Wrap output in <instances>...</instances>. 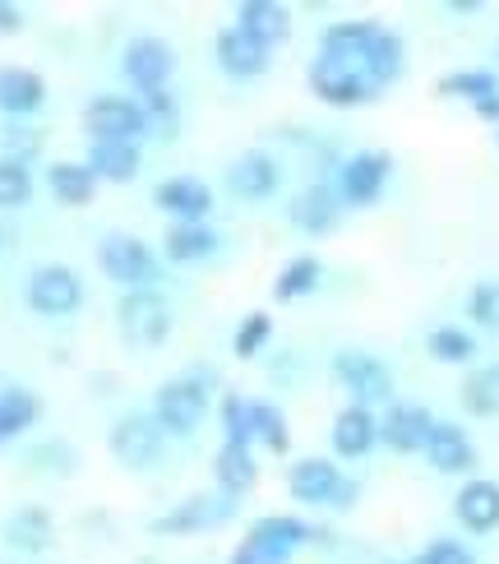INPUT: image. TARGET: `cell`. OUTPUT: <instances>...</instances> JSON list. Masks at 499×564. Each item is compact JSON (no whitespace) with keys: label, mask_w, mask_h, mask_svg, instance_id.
Wrapping results in <instances>:
<instances>
[{"label":"cell","mask_w":499,"mask_h":564,"mask_svg":"<svg viewBox=\"0 0 499 564\" xmlns=\"http://www.w3.org/2000/svg\"><path fill=\"white\" fill-rule=\"evenodd\" d=\"M319 278H324V264L315 260V254H296V260H288V269L278 273L273 296L278 301H301V296H311L319 288Z\"/></svg>","instance_id":"obj_32"},{"label":"cell","mask_w":499,"mask_h":564,"mask_svg":"<svg viewBox=\"0 0 499 564\" xmlns=\"http://www.w3.org/2000/svg\"><path fill=\"white\" fill-rule=\"evenodd\" d=\"M333 380H338L356 408H375V403H389L393 398V375L389 366L370 357V351H356V347H343L333 357Z\"/></svg>","instance_id":"obj_4"},{"label":"cell","mask_w":499,"mask_h":564,"mask_svg":"<svg viewBox=\"0 0 499 564\" xmlns=\"http://www.w3.org/2000/svg\"><path fill=\"white\" fill-rule=\"evenodd\" d=\"M389 172H393V158L384 149H366V153H351L338 172V199L351 204V208H370L389 185Z\"/></svg>","instance_id":"obj_8"},{"label":"cell","mask_w":499,"mask_h":564,"mask_svg":"<svg viewBox=\"0 0 499 564\" xmlns=\"http://www.w3.org/2000/svg\"><path fill=\"white\" fill-rule=\"evenodd\" d=\"M425 347H431V357L444 361V366H463V361L477 357V338H471L467 328H458V324H440V328H431Z\"/></svg>","instance_id":"obj_33"},{"label":"cell","mask_w":499,"mask_h":564,"mask_svg":"<svg viewBox=\"0 0 499 564\" xmlns=\"http://www.w3.org/2000/svg\"><path fill=\"white\" fill-rule=\"evenodd\" d=\"M46 102V79L29 65H0V111L33 116Z\"/></svg>","instance_id":"obj_22"},{"label":"cell","mask_w":499,"mask_h":564,"mask_svg":"<svg viewBox=\"0 0 499 564\" xmlns=\"http://www.w3.org/2000/svg\"><path fill=\"white\" fill-rule=\"evenodd\" d=\"M250 440L264 444L269 454H288L292 449V431L288 416H282L278 403H264V398H250Z\"/></svg>","instance_id":"obj_29"},{"label":"cell","mask_w":499,"mask_h":564,"mask_svg":"<svg viewBox=\"0 0 499 564\" xmlns=\"http://www.w3.org/2000/svg\"><path fill=\"white\" fill-rule=\"evenodd\" d=\"M153 204L162 214H172L176 223H204L213 214V191L199 176H166V181H158Z\"/></svg>","instance_id":"obj_13"},{"label":"cell","mask_w":499,"mask_h":564,"mask_svg":"<svg viewBox=\"0 0 499 564\" xmlns=\"http://www.w3.org/2000/svg\"><path fill=\"white\" fill-rule=\"evenodd\" d=\"M435 431V416L416 403H393L389 416L379 421V440L398 454H425V440Z\"/></svg>","instance_id":"obj_15"},{"label":"cell","mask_w":499,"mask_h":564,"mask_svg":"<svg viewBox=\"0 0 499 564\" xmlns=\"http://www.w3.org/2000/svg\"><path fill=\"white\" fill-rule=\"evenodd\" d=\"M278 162L269 158V153H259V149H250V153H241L227 167V185H231V195H241V199H269L273 191H278Z\"/></svg>","instance_id":"obj_20"},{"label":"cell","mask_w":499,"mask_h":564,"mask_svg":"<svg viewBox=\"0 0 499 564\" xmlns=\"http://www.w3.org/2000/svg\"><path fill=\"white\" fill-rule=\"evenodd\" d=\"M208 416V384L199 375H181V380H166L153 398V421L162 426V435H195L199 421Z\"/></svg>","instance_id":"obj_3"},{"label":"cell","mask_w":499,"mask_h":564,"mask_svg":"<svg viewBox=\"0 0 499 564\" xmlns=\"http://www.w3.org/2000/svg\"><path fill=\"white\" fill-rule=\"evenodd\" d=\"M375 440H379V421L370 408L347 403L333 416V449H338V458H366L375 449Z\"/></svg>","instance_id":"obj_23"},{"label":"cell","mask_w":499,"mask_h":564,"mask_svg":"<svg viewBox=\"0 0 499 564\" xmlns=\"http://www.w3.org/2000/svg\"><path fill=\"white\" fill-rule=\"evenodd\" d=\"M139 111H144L149 130H153V134H162V139H172V134L181 130V107H176V98H172L166 88H149V93H139Z\"/></svg>","instance_id":"obj_36"},{"label":"cell","mask_w":499,"mask_h":564,"mask_svg":"<svg viewBox=\"0 0 499 564\" xmlns=\"http://www.w3.org/2000/svg\"><path fill=\"white\" fill-rule=\"evenodd\" d=\"M440 93L444 98H463V102H486L499 93V79L490 75V69H454V75H444L440 79Z\"/></svg>","instance_id":"obj_35"},{"label":"cell","mask_w":499,"mask_h":564,"mask_svg":"<svg viewBox=\"0 0 499 564\" xmlns=\"http://www.w3.org/2000/svg\"><path fill=\"white\" fill-rule=\"evenodd\" d=\"M84 130L93 144H102V139L134 144V139L149 130V121H144V111H139V102H130V98H93L84 107Z\"/></svg>","instance_id":"obj_11"},{"label":"cell","mask_w":499,"mask_h":564,"mask_svg":"<svg viewBox=\"0 0 499 564\" xmlns=\"http://www.w3.org/2000/svg\"><path fill=\"white\" fill-rule=\"evenodd\" d=\"M384 33V23L375 19H338L328 23L319 37V56H338V61H366V52L375 46V37Z\"/></svg>","instance_id":"obj_21"},{"label":"cell","mask_w":499,"mask_h":564,"mask_svg":"<svg viewBox=\"0 0 499 564\" xmlns=\"http://www.w3.org/2000/svg\"><path fill=\"white\" fill-rule=\"evenodd\" d=\"M471 111H477L481 121H499V93H495V98H486V102H477Z\"/></svg>","instance_id":"obj_47"},{"label":"cell","mask_w":499,"mask_h":564,"mask_svg":"<svg viewBox=\"0 0 499 564\" xmlns=\"http://www.w3.org/2000/svg\"><path fill=\"white\" fill-rule=\"evenodd\" d=\"M98 264L111 282H121L126 292L134 288H153L158 282V260L153 250L139 241V237H126V231H111V237L98 246Z\"/></svg>","instance_id":"obj_7"},{"label":"cell","mask_w":499,"mask_h":564,"mask_svg":"<svg viewBox=\"0 0 499 564\" xmlns=\"http://www.w3.org/2000/svg\"><path fill=\"white\" fill-rule=\"evenodd\" d=\"M425 458H431L435 473L458 477V473L477 467V444H471V435L463 426H454V421H435L431 440H425Z\"/></svg>","instance_id":"obj_16"},{"label":"cell","mask_w":499,"mask_h":564,"mask_svg":"<svg viewBox=\"0 0 499 564\" xmlns=\"http://www.w3.org/2000/svg\"><path fill=\"white\" fill-rule=\"evenodd\" d=\"M454 513L467 532H495L499 528V481L490 477H471L458 496H454Z\"/></svg>","instance_id":"obj_19"},{"label":"cell","mask_w":499,"mask_h":564,"mask_svg":"<svg viewBox=\"0 0 499 564\" xmlns=\"http://www.w3.org/2000/svg\"><path fill=\"white\" fill-rule=\"evenodd\" d=\"M463 408L471 416H499V366H481V370L467 375Z\"/></svg>","instance_id":"obj_34"},{"label":"cell","mask_w":499,"mask_h":564,"mask_svg":"<svg viewBox=\"0 0 499 564\" xmlns=\"http://www.w3.org/2000/svg\"><path fill=\"white\" fill-rule=\"evenodd\" d=\"M52 536H56L52 513H46L42 505H23V509H14L10 519H6V542H10L14 551L42 555L46 546H52Z\"/></svg>","instance_id":"obj_26"},{"label":"cell","mask_w":499,"mask_h":564,"mask_svg":"<svg viewBox=\"0 0 499 564\" xmlns=\"http://www.w3.org/2000/svg\"><path fill=\"white\" fill-rule=\"evenodd\" d=\"M213 56H218V65L227 69L231 79H259L269 69V46L264 42H254L250 33H241L231 23V29H223L218 37H213Z\"/></svg>","instance_id":"obj_14"},{"label":"cell","mask_w":499,"mask_h":564,"mask_svg":"<svg viewBox=\"0 0 499 564\" xmlns=\"http://www.w3.org/2000/svg\"><path fill=\"white\" fill-rule=\"evenodd\" d=\"M88 172L98 181H111V185H126L139 176V144H116V139H102V144L88 149Z\"/></svg>","instance_id":"obj_28"},{"label":"cell","mask_w":499,"mask_h":564,"mask_svg":"<svg viewBox=\"0 0 499 564\" xmlns=\"http://www.w3.org/2000/svg\"><path fill=\"white\" fill-rule=\"evenodd\" d=\"M236 29L250 33L254 42H264L273 52L278 42L292 37V10L278 6V0H241V6H236Z\"/></svg>","instance_id":"obj_18"},{"label":"cell","mask_w":499,"mask_h":564,"mask_svg":"<svg viewBox=\"0 0 499 564\" xmlns=\"http://www.w3.org/2000/svg\"><path fill=\"white\" fill-rule=\"evenodd\" d=\"M254 532H264V536H273V542L292 546V551H301L305 542H315V536H319L305 519H296V513H264V519L254 523Z\"/></svg>","instance_id":"obj_37"},{"label":"cell","mask_w":499,"mask_h":564,"mask_svg":"<svg viewBox=\"0 0 499 564\" xmlns=\"http://www.w3.org/2000/svg\"><path fill=\"white\" fill-rule=\"evenodd\" d=\"M273 338V319L264 315V311H250L241 324H236V338H231V351L241 361H250V357H259L264 351V343Z\"/></svg>","instance_id":"obj_39"},{"label":"cell","mask_w":499,"mask_h":564,"mask_svg":"<svg viewBox=\"0 0 499 564\" xmlns=\"http://www.w3.org/2000/svg\"><path fill=\"white\" fill-rule=\"evenodd\" d=\"M292 555H296L292 546H282V542H273V536H264V532L250 528V536L231 551L227 564H292Z\"/></svg>","instance_id":"obj_38"},{"label":"cell","mask_w":499,"mask_h":564,"mask_svg":"<svg viewBox=\"0 0 499 564\" xmlns=\"http://www.w3.org/2000/svg\"><path fill=\"white\" fill-rule=\"evenodd\" d=\"M384 564H402V560H384ZM412 564H416V560H412Z\"/></svg>","instance_id":"obj_48"},{"label":"cell","mask_w":499,"mask_h":564,"mask_svg":"<svg viewBox=\"0 0 499 564\" xmlns=\"http://www.w3.org/2000/svg\"><path fill=\"white\" fill-rule=\"evenodd\" d=\"M6 149H10V162H23V167H29V158L42 149V134L37 130H6Z\"/></svg>","instance_id":"obj_44"},{"label":"cell","mask_w":499,"mask_h":564,"mask_svg":"<svg viewBox=\"0 0 499 564\" xmlns=\"http://www.w3.org/2000/svg\"><path fill=\"white\" fill-rule=\"evenodd\" d=\"M236 513V496H208V490H199V496H185L176 500L166 513H158L153 519V532L158 536H195V532H208V528H218L227 523Z\"/></svg>","instance_id":"obj_6"},{"label":"cell","mask_w":499,"mask_h":564,"mask_svg":"<svg viewBox=\"0 0 499 564\" xmlns=\"http://www.w3.org/2000/svg\"><path fill=\"white\" fill-rule=\"evenodd\" d=\"M288 490L301 505H333V509H347L356 500V481L343 477L338 463L328 458H301L292 463L288 473Z\"/></svg>","instance_id":"obj_5"},{"label":"cell","mask_w":499,"mask_h":564,"mask_svg":"<svg viewBox=\"0 0 499 564\" xmlns=\"http://www.w3.org/2000/svg\"><path fill=\"white\" fill-rule=\"evenodd\" d=\"M33 199V172L23 162L0 158V208H23Z\"/></svg>","instance_id":"obj_40"},{"label":"cell","mask_w":499,"mask_h":564,"mask_svg":"<svg viewBox=\"0 0 499 564\" xmlns=\"http://www.w3.org/2000/svg\"><path fill=\"white\" fill-rule=\"evenodd\" d=\"M402 65H408V52H402V37L384 29V33L375 37L370 52H366V75L375 79V88H379V93H384V88L402 75Z\"/></svg>","instance_id":"obj_31"},{"label":"cell","mask_w":499,"mask_h":564,"mask_svg":"<svg viewBox=\"0 0 499 564\" xmlns=\"http://www.w3.org/2000/svg\"><path fill=\"white\" fill-rule=\"evenodd\" d=\"M467 315H471V324H481V328H490V334H499V278H486V282L471 288Z\"/></svg>","instance_id":"obj_41"},{"label":"cell","mask_w":499,"mask_h":564,"mask_svg":"<svg viewBox=\"0 0 499 564\" xmlns=\"http://www.w3.org/2000/svg\"><path fill=\"white\" fill-rule=\"evenodd\" d=\"M213 481H218L223 496H241L259 481V463H254V449L250 444H227L213 454Z\"/></svg>","instance_id":"obj_24"},{"label":"cell","mask_w":499,"mask_h":564,"mask_svg":"<svg viewBox=\"0 0 499 564\" xmlns=\"http://www.w3.org/2000/svg\"><path fill=\"white\" fill-rule=\"evenodd\" d=\"M162 426L153 421V412H130L111 426V458L121 467H134V473H144V467H153L162 458Z\"/></svg>","instance_id":"obj_9"},{"label":"cell","mask_w":499,"mask_h":564,"mask_svg":"<svg viewBox=\"0 0 499 564\" xmlns=\"http://www.w3.org/2000/svg\"><path fill=\"white\" fill-rule=\"evenodd\" d=\"M218 412H223L227 444H254V440H250V398H241V393H223Z\"/></svg>","instance_id":"obj_42"},{"label":"cell","mask_w":499,"mask_h":564,"mask_svg":"<svg viewBox=\"0 0 499 564\" xmlns=\"http://www.w3.org/2000/svg\"><path fill=\"white\" fill-rule=\"evenodd\" d=\"M444 10H454V14H481V10H486V0H448Z\"/></svg>","instance_id":"obj_46"},{"label":"cell","mask_w":499,"mask_h":564,"mask_svg":"<svg viewBox=\"0 0 499 564\" xmlns=\"http://www.w3.org/2000/svg\"><path fill=\"white\" fill-rule=\"evenodd\" d=\"M116 324H121V338L130 347H162L172 334V301L158 288H134L116 305Z\"/></svg>","instance_id":"obj_2"},{"label":"cell","mask_w":499,"mask_h":564,"mask_svg":"<svg viewBox=\"0 0 499 564\" xmlns=\"http://www.w3.org/2000/svg\"><path fill=\"white\" fill-rule=\"evenodd\" d=\"M416 564H477V555L463 542H454V536H435V542L416 555Z\"/></svg>","instance_id":"obj_43"},{"label":"cell","mask_w":499,"mask_h":564,"mask_svg":"<svg viewBox=\"0 0 499 564\" xmlns=\"http://www.w3.org/2000/svg\"><path fill=\"white\" fill-rule=\"evenodd\" d=\"M338 214H343V199H338V191L333 185H305V191L288 204V218H292V227H301V231H311V237H324V231H333L338 227Z\"/></svg>","instance_id":"obj_17"},{"label":"cell","mask_w":499,"mask_h":564,"mask_svg":"<svg viewBox=\"0 0 499 564\" xmlns=\"http://www.w3.org/2000/svg\"><path fill=\"white\" fill-rule=\"evenodd\" d=\"M162 250H166L172 264H199L218 250V231H213L208 223H172L166 237H162Z\"/></svg>","instance_id":"obj_25"},{"label":"cell","mask_w":499,"mask_h":564,"mask_svg":"<svg viewBox=\"0 0 499 564\" xmlns=\"http://www.w3.org/2000/svg\"><path fill=\"white\" fill-rule=\"evenodd\" d=\"M46 185H52L56 204H65V208H84L98 195V176L88 172V162H52V167H46Z\"/></svg>","instance_id":"obj_27"},{"label":"cell","mask_w":499,"mask_h":564,"mask_svg":"<svg viewBox=\"0 0 499 564\" xmlns=\"http://www.w3.org/2000/svg\"><path fill=\"white\" fill-rule=\"evenodd\" d=\"M29 305L37 315L56 319V315H75L84 305V282L75 269L65 264H42L29 273Z\"/></svg>","instance_id":"obj_10"},{"label":"cell","mask_w":499,"mask_h":564,"mask_svg":"<svg viewBox=\"0 0 499 564\" xmlns=\"http://www.w3.org/2000/svg\"><path fill=\"white\" fill-rule=\"evenodd\" d=\"M23 29V10L10 6V0H0V33H19Z\"/></svg>","instance_id":"obj_45"},{"label":"cell","mask_w":499,"mask_h":564,"mask_svg":"<svg viewBox=\"0 0 499 564\" xmlns=\"http://www.w3.org/2000/svg\"><path fill=\"white\" fill-rule=\"evenodd\" d=\"M37 416H42L37 393L19 389V384L0 389V444H6V440H14V435H23V431H29Z\"/></svg>","instance_id":"obj_30"},{"label":"cell","mask_w":499,"mask_h":564,"mask_svg":"<svg viewBox=\"0 0 499 564\" xmlns=\"http://www.w3.org/2000/svg\"><path fill=\"white\" fill-rule=\"evenodd\" d=\"M126 79L139 88V93H149V88H166V79L176 75V52L166 46L162 37H134L126 46Z\"/></svg>","instance_id":"obj_12"},{"label":"cell","mask_w":499,"mask_h":564,"mask_svg":"<svg viewBox=\"0 0 499 564\" xmlns=\"http://www.w3.org/2000/svg\"><path fill=\"white\" fill-rule=\"evenodd\" d=\"M311 93L324 107H361L379 98L375 79L366 75V61H338V56L311 61Z\"/></svg>","instance_id":"obj_1"},{"label":"cell","mask_w":499,"mask_h":564,"mask_svg":"<svg viewBox=\"0 0 499 564\" xmlns=\"http://www.w3.org/2000/svg\"><path fill=\"white\" fill-rule=\"evenodd\" d=\"M139 564H158V560H139Z\"/></svg>","instance_id":"obj_49"}]
</instances>
